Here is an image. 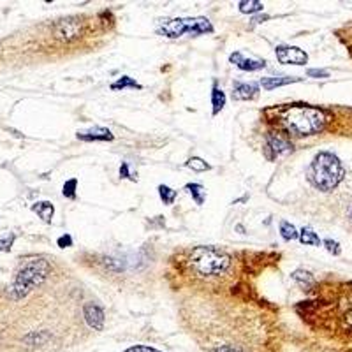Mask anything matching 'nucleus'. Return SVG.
Listing matches in <instances>:
<instances>
[{"label": "nucleus", "instance_id": "obj_5", "mask_svg": "<svg viewBox=\"0 0 352 352\" xmlns=\"http://www.w3.org/2000/svg\"><path fill=\"white\" fill-rule=\"evenodd\" d=\"M159 32L169 39H178L183 34L189 35L212 34L213 25L210 23L208 18H203V16H199V18H174L162 23Z\"/></svg>", "mask_w": 352, "mask_h": 352}, {"label": "nucleus", "instance_id": "obj_22", "mask_svg": "<svg viewBox=\"0 0 352 352\" xmlns=\"http://www.w3.org/2000/svg\"><path fill=\"white\" fill-rule=\"evenodd\" d=\"M280 235H282V238L285 239V241H292V239H296L298 238V229L292 226L291 222H287V220H282L280 222Z\"/></svg>", "mask_w": 352, "mask_h": 352}, {"label": "nucleus", "instance_id": "obj_7", "mask_svg": "<svg viewBox=\"0 0 352 352\" xmlns=\"http://www.w3.org/2000/svg\"><path fill=\"white\" fill-rule=\"evenodd\" d=\"M275 55H276V60L285 65H305L308 62L307 51H303V49L298 48V46H287V44L276 46Z\"/></svg>", "mask_w": 352, "mask_h": 352}, {"label": "nucleus", "instance_id": "obj_4", "mask_svg": "<svg viewBox=\"0 0 352 352\" xmlns=\"http://www.w3.org/2000/svg\"><path fill=\"white\" fill-rule=\"evenodd\" d=\"M189 266L199 276H219L231 266V255L215 246H196L189 255Z\"/></svg>", "mask_w": 352, "mask_h": 352}, {"label": "nucleus", "instance_id": "obj_12", "mask_svg": "<svg viewBox=\"0 0 352 352\" xmlns=\"http://www.w3.org/2000/svg\"><path fill=\"white\" fill-rule=\"evenodd\" d=\"M259 94V87L255 83H241L235 81L233 85V99L235 101H252Z\"/></svg>", "mask_w": 352, "mask_h": 352}, {"label": "nucleus", "instance_id": "obj_1", "mask_svg": "<svg viewBox=\"0 0 352 352\" xmlns=\"http://www.w3.org/2000/svg\"><path fill=\"white\" fill-rule=\"evenodd\" d=\"M280 120L289 134L305 137L321 132L328 121V115L321 108L299 104V106H289L282 110Z\"/></svg>", "mask_w": 352, "mask_h": 352}, {"label": "nucleus", "instance_id": "obj_25", "mask_svg": "<svg viewBox=\"0 0 352 352\" xmlns=\"http://www.w3.org/2000/svg\"><path fill=\"white\" fill-rule=\"evenodd\" d=\"M76 187H78L76 178L67 180V182L64 183V190H62V194H64L65 197H69V199H76Z\"/></svg>", "mask_w": 352, "mask_h": 352}, {"label": "nucleus", "instance_id": "obj_6", "mask_svg": "<svg viewBox=\"0 0 352 352\" xmlns=\"http://www.w3.org/2000/svg\"><path fill=\"white\" fill-rule=\"evenodd\" d=\"M292 150V143L285 134L282 132H269L266 134V157L269 160L278 159Z\"/></svg>", "mask_w": 352, "mask_h": 352}, {"label": "nucleus", "instance_id": "obj_10", "mask_svg": "<svg viewBox=\"0 0 352 352\" xmlns=\"http://www.w3.org/2000/svg\"><path fill=\"white\" fill-rule=\"evenodd\" d=\"M229 62H231L233 65H236L238 69H241V71H248V72L261 71V69L266 67L264 60L254 58V57H246L241 51H235V53L229 55Z\"/></svg>", "mask_w": 352, "mask_h": 352}, {"label": "nucleus", "instance_id": "obj_28", "mask_svg": "<svg viewBox=\"0 0 352 352\" xmlns=\"http://www.w3.org/2000/svg\"><path fill=\"white\" fill-rule=\"evenodd\" d=\"M123 352H164L159 351L155 347H150V345H130L129 349H125Z\"/></svg>", "mask_w": 352, "mask_h": 352}, {"label": "nucleus", "instance_id": "obj_23", "mask_svg": "<svg viewBox=\"0 0 352 352\" xmlns=\"http://www.w3.org/2000/svg\"><path fill=\"white\" fill-rule=\"evenodd\" d=\"M159 196H160V199L164 201V205H173L174 203V199H176V196H178V192L176 190H173L171 187H167V185H159Z\"/></svg>", "mask_w": 352, "mask_h": 352}, {"label": "nucleus", "instance_id": "obj_30", "mask_svg": "<svg viewBox=\"0 0 352 352\" xmlns=\"http://www.w3.org/2000/svg\"><path fill=\"white\" fill-rule=\"evenodd\" d=\"M57 245L60 246V248H67V246H71V245H72V238H71V235H64V236H60V238L57 239Z\"/></svg>", "mask_w": 352, "mask_h": 352}, {"label": "nucleus", "instance_id": "obj_9", "mask_svg": "<svg viewBox=\"0 0 352 352\" xmlns=\"http://www.w3.org/2000/svg\"><path fill=\"white\" fill-rule=\"evenodd\" d=\"M83 317L87 324L90 326L94 331H103L104 322H106V314H104L103 307H99L97 303H85L83 307Z\"/></svg>", "mask_w": 352, "mask_h": 352}, {"label": "nucleus", "instance_id": "obj_2", "mask_svg": "<svg viewBox=\"0 0 352 352\" xmlns=\"http://www.w3.org/2000/svg\"><path fill=\"white\" fill-rule=\"evenodd\" d=\"M344 176L345 169L342 166V160L331 152H319L312 160L308 171V178L314 183V187L324 192L337 189Z\"/></svg>", "mask_w": 352, "mask_h": 352}, {"label": "nucleus", "instance_id": "obj_29", "mask_svg": "<svg viewBox=\"0 0 352 352\" xmlns=\"http://www.w3.org/2000/svg\"><path fill=\"white\" fill-rule=\"evenodd\" d=\"M307 74L310 78H330V72L324 71V69H310Z\"/></svg>", "mask_w": 352, "mask_h": 352}, {"label": "nucleus", "instance_id": "obj_11", "mask_svg": "<svg viewBox=\"0 0 352 352\" xmlns=\"http://www.w3.org/2000/svg\"><path fill=\"white\" fill-rule=\"evenodd\" d=\"M78 139L81 141H113L115 136L106 127H90L87 130H78Z\"/></svg>", "mask_w": 352, "mask_h": 352}, {"label": "nucleus", "instance_id": "obj_26", "mask_svg": "<svg viewBox=\"0 0 352 352\" xmlns=\"http://www.w3.org/2000/svg\"><path fill=\"white\" fill-rule=\"evenodd\" d=\"M14 239H16V235L14 233H9L5 236H0V252H9L14 245Z\"/></svg>", "mask_w": 352, "mask_h": 352}, {"label": "nucleus", "instance_id": "obj_32", "mask_svg": "<svg viewBox=\"0 0 352 352\" xmlns=\"http://www.w3.org/2000/svg\"><path fill=\"white\" fill-rule=\"evenodd\" d=\"M351 220H352V210H351Z\"/></svg>", "mask_w": 352, "mask_h": 352}, {"label": "nucleus", "instance_id": "obj_21", "mask_svg": "<svg viewBox=\"0 0 352 352\" xmlns=\"http://www.w3.org/2000/svg\"><path fill=\"white\" fill-rule=\"evenodd\" d=\"M238 9L243 12V14H254V12H259L264 9V5H262V2H257V0H243V2H239L238 4Z\"/></svg>", "mask_w": 352, "mask_h": 352}, {"label": "nucleus", "instance_id": "obj_20", "mask_svg": "<svg viewBox=\"0 0 352 352\" xmlns=\"http://www.w3.org/2000/svg\"><path fill=\"white\" fill-rule=\"evenodd\" d=\"M299 241L303 243V245H314V246H319L321 245V239H319L317 233H314L310 228H303L301 231H299L298 235Z\"/></svg>", "mask_w": 352, "mask_h": 352}, {"label": "nucleus", "instance_id": "obj_15", "mask_svg": "<svg viewBox=\"0 0 352 352\" xmlns=\"http://www.w3.org/2000/svg\"><path fill=\"white\" fill-rule=\"evenodd\" d=\"M212 106H213V110H212L213 117H217V115L224 110V106H226V94H224L222 88H219L217 85L212 90Z\"/></svg>", "mask_w": 352, "mask_h": 352}, {"label": "nucleus", "instance_id": "obj_13", "mask_svg": "<svg viewBox=\"0 0 352 352\" xmlns=\"http://www.w3.org/2000/svg\"><path fill=\"white\" fill-rule=\"evenodd\" d=\"M32 212L37 213V217L42 222L49 224L55 215V206L53 203H49V201H37V203L32 205Z\"/></svg>", "mask_w": 352, "mask_h": 352}, {"label": "nucleus", "instance_id": "obj_3", "mask_svg": "<svg viewBox=\"0 0 352 352\" xmlns=\"http://www.w3.org/2000/svg\"><path fill=\"white\" fill-rule=\"evenodd\" d=\"M49 262L46 259H30L28 262L21 266L16 273L14 280L9 285V296L11 299L18 301V299L27 298L35 287L46 280V276L49 275Z\"/></svg>", "mask_w": 352, "mask_h": 352}, {"label": "nucleus", "instance_id": "obj_17", "mask_svg": "<svg viewBox=\"0 0 352 352\" xmlns=\"http://www.w3.org/2000/svg\"><path fill=\"white\" fill-rule=\"evenodd\" d=\"M185 190H189V194L192 196V199L196 201V205H203L206 199V189L199 183H187Z\"/></svg>", "mask_w": 352, "mask_h": 352}, {"label": "nucleus", "instance_id": "obj_18", "mask_svg": "<svg viewBox=\"0 0 352 352\" xmlns=\"http://www.w3.org/2000/svg\"><path fill=\"white\" fill-rule=\"evenodd\" d=\"M125 88H137V90H141L143 87H141L136 80H132L130 76H121V78H118L115 83H111V90L113 92L125 90Z\"/></svg>", "mask_w": 352, "mask_h": 352}, {"label": "nucleus", "instance_id": "obj_8", "mask_svg": "<svg viewBox=\"0 0 352 352\" xmlns=\"http://www.w3.org/2000/svg\"><path fill=\"white\" fill-rule=\"evenodd\" d=\"M81 34V23L74 18H67V19H62L55 25V37L60 39V41H74L78 39Z\"/></svg>", "mask_w": 352, "mask_h": 352}, {"label": "nucleus", "instance_id": "obj_16", "mask_svg": "<svg viewBox=\"0 0 352 352\" xmlns=\"http://www.w3.org/2000/svg\"><path fill=\"white\" fill-rule=\"evenodd\" d=\"M292 278H294V280L298 282L303 289H310V287H314V284H315L312 273L307 271V269H296V271H292Z\"/></svg>", "mask_w": 352, "mask_h": 352}, {"label": "nucleus", "instance_id": "obj_19", "mask_svg": "<svg viewBox=\"0 0 352 352\" xmlns=\"http://www.w3.org/2000/svg\"><path fill=\"white\" fill-rule=\"evenodd\" d=\"M49 340V335L46 331H32L27 337H23V344L27 345H44Z\"/></svg>", "mask_w": 352, "mask_h": 352}, {"label": "nucleus", "instance_id": "obj_14", "mask_svg": "<svg viewBox=\"0 0 352 352\" xmlns=\"http://www.w3.org/2000/svg\"><path fill=\"white\" fill-rule=\"evenodd\" d=\"M296 81H299V78H291V76L273 78V76H268V78H262L261 80V87L264 88V90H273V88L285 87V85L296 83Z\"/></svg>", "mask_w": 352, "mask_h": 352}, {"label": "nucleus", "instance_id": "obj_24", "mask_svg": "<svg viewBox=\"0 0 352 352\" xmlns=\"http://www.w3.org/2000/svg\"><path fill=\"white\" fill-rule=\"evenodd\" d=\"M185 166L189 167V169H192V171H199V173L212 169V166H210V164L206 162V160L201 159V157H192V159H189V160L185 162Z\"/></svg>", "mask_w": 352, "mask_h": 352}, {"label": "nucleus", "instance_id": "obj_31", "mask_svg": "<svg viewBox=\"0 0 352 352\" xmlns=\"http://www.w3.org/2000/svg\"><path fill=\"white\" fill-rule=\"evenodd\" d=\"M120 176H121V178H130V180H134L132 176H130L129 164H127V162H121V166H120Z\"/></svg>", "mask_w": 352, "mask_h": 352}, {"label": "nucleus", "instance_id": "obj_27", "mask_svg": "<svg viewBox=\"0 0 352 352\" xmlns=\"http://www.w3.org/2000/svg\"><path fill=\"white\" fill-rule=\"evenodd\" d=\"M324 246H326V250H328L330 254L340 255L342 248H340V243L338 241H333V239H324Z\"/></svg>", "mask_w": 352, "mask_h": 352}]
</instances>
